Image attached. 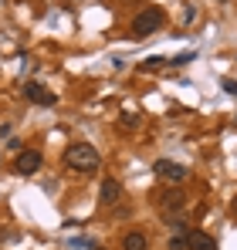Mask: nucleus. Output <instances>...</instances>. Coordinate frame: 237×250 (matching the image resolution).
I'll use <instances>...</instances> for the list:
<instances>
[{
    "label": "nucleus",
    "instance_id": "nucleus-8",
    "mask_svg": "<svg viewBox=\"0 0 237 250\" xmlns=\"http://www.w3.org/2000/svg\"><path fill=\"white\" fill-rule=\"evenodd\" d=\"M159 203H163V209H166V213H176V209H183V207H187V196H183L180 189H166Z\"/></svg>",
    "mask_w": 237,
    "mask_h": 250
},
{
    "label": "nucleus",
    "instance_id": "nucleus-15",
    "mask_svg": "<svg viewBox=\"0 0 237 250\" xmlns=\"http://www.w3.org/2000/svg\"><path fill=\"white\" fill-rule=\"evenodd\" d=\"M220 84H224V88H227L231 95H237V82H231V78H224V82H220Z\"/></svg>",
    "mask_w": 237,
    "mask_h": 250
},
{
    "label": "nucleus",
    "instance_id": "nucleus-6",
    "mask_svg": "<svg viewBox=\"0 0 237 250\" xmlns=\"http://www.w3.org/2000/svg\"><path fill=\"white\" fill-rule=\"evenodd\" d=\"M98 200H102V207H116L118 200H122V183L112 179V176L102 179V196H98Z\"/></svg>",
    "mask_w": 237,
    "mask_h": 250
},
{
    "label": "nucleus",
    "instance_id": "nucleus-11",
    "mask_svg": "<svg viewBox=\"0 0 237 250\" xmlns=\"http://www.w3.org/2000/svg\"><path fill=\"white\" fill-rule=\"evenodd\" d=\"M163 64H169V61H166V58H146V61L139 64V71H159Z\"/></svg>",
    "mask_w": 237,
    "mask_h": 250
},
{
    "label": "nucleus",
    "instance_id": "nucleus-9",
    "mask_svg": "<svg viewBox=\"0 0 237 250\" xmlns=\"http://www.w3.org/2000/svg\"><path fill=\"white\" fill-rule=\"evenodd\" d=\"M146 247H149V240H146V233H139V230H132V233L122 237V250H146Z\"/></svg>",
    "mask_w": 237,
    "mask_h": 250
},
{
    "label": "nucleus",
    "instance_id": "nucleus-14",
    "mask_svg": "<svg viewBox=\"0 0 237 250\" xmlns=\"http://www.w3.org/2000/svg\"><path fill=\"white\" fill-rule=\"evenodd\" d=\"M71 247H95V244H92V240H88V237H75V240H71Z\"/></svg>",
    "mask_w": 237,
    "mask_h": 250
},
{
    "label": "nucleus",
    "instance_id": "nucleus-16",
    "mask_svg": "<svg viewBox=\"0 0 237 250\" xmlns=\"http://www.w3.org/2000/svg\"><path fill=\"white\" fill-rule=\"evenodd\" d=\"M234 209H237V203H234Z\"/></svg>",
    "mask_w": 237,
    "mask_h": 250
},
{
    "label": "nucleus",
    "instance_id": "nucleus-3",
    "mask_svg": "<svg viewBox=\"0 0 237 250\" xmlns=\"http://www.w3.org/2000/svg\"><path fill=\"white\" fill-rule=\"evenodd\" d=\"M41 166H44V156H41L38 149H24V152L14 159V172H21V176H34Z\"/></svg>",
    "mask_w": 237,
    "mask_h": 250
},
{
    "label": "nucleus",
    "instance_id": "nucleus-7",
    "mask_svg": "<svg viewBox=\"0 0 237 250\" xmlns=\"http://www.w3.org/2000/svg\"><path fill=\"white\" fill-rule=\"evenodd\" d=\"M187 250H217V240L203 230H190L187 233Z\"/></svg>",
    "mask_w": 237,
    "mask_h": 250
},
{
    "label": "nucleus",
    "instance_id": "nucleus-5",
    "mask_svg": "<svg viewBox=\"0 0 237 250\" xmlns=\"http://www.w3.org/2000/svg\"><path fill=\"white\" fill-rule=\"evenodd\" d=\"M24 98L27 102H34V105H44V108H51L58 98H54V91H47L41 82H27L24 84Z\"/></svg>",
    "mask_w": 237,
    "mask_h": 250
},
{
    "label": "nucleus",
    "instance_id": "nucleus-13",
    "mask_svg": "<svg viewBox=\"0 0 237 250\" xmlns=\"http://www.w3.org/2000/svg\"><path fill=\"white\" fill-rule=\"evenodd\" d=\"M169 250H187V237H173L169 240Z\"/></svg>",
    "mask_w": 237,
    "mask_h": 250
},
{
    "label": "nucleus",
    "instance_id": "nucleus-2",
    "mask_svg": "<svg viewBox=\"0 0 237 250\" xmlns=\"http://www.w3.org/2000/svg\"><path fill=\"white\" fill-rule=\"evenodd\" d=\"M159 27H163V10L159 7H146V10H139V17L132 21V38H149V34H156Z\"/></svg>",
    "mask_w": 237,
    "mask_h": 250
},
{
    "label": "nucleus",
    "instance_id": "nucleus-1",
    "mask_svg": "<svg viewBox=\"0 0 237 250\" xmlns=\"http://www.w3.org/2000/svg\"><path fill=\"white\" fill-rule=\"evenodd\" d=\"M65 166L71 169V172H95V169L102 166V156H98V149L92 146V142H71L68 149H65Z\"/></svg>",
    "mask_w": 237,
    "mask_h": 250
},
{
    "label": "nucleus",
    "instance_id": "nucleus-4",
    "mask_svg": "<svg viewBox=\"0 0 237 250\" xmlns=\"http://www.w3.org/2000/svg\"><path fill=\"white\" fill-rule=\"evenodd\" d=\"M156 176L159 179H169V183H183V179H187V176H190V169L187 166H180V163H173V159H159L156 166Z\"/></svg>",
    "mask_w": 237,
    "mask_h": 250
},
{
    "label": "nucleus",
    "instance_id": "nucleus-12",
    "mask_svg": "<svg viewBox=\"0 0 237 250\" xmlns=\"http://www.w3.org/2000/svg\"><path fill=\"white\" fill-rule=\"evenodd\" d=\"M190 61H197V51H187V54H180V58H173L169 64H176V68H183V64H190Z\"/></svg>",
    "mask_w": 237,
    "mask_h": 250
},
{
    "label": "nucleus",
    "instance_id": "nucleus-10",
    "mask_svg": "<svg viewBox=\"0 0 237 250\" xmlns=\"http://www.w3.org/2000/svg\"><path fill=\"white\" fill-rule=\"evenodd\" d=\"M139 122H142V119H139V115H132V112H122V119H118V125H122L125 132H132V128H139Z\"/></svg>",
    "mask_w": 237,
    "mask_h": 250
}]
</instances>
